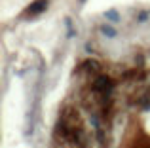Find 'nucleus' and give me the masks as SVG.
Returning a JSON list of instances; mask_svg holds the SVG:
<instances>
[{"label": "nucleus", "instance_id": "1", "mask_svg": "<svg viewBox=\"0 0 150 148\" xmlns=\"http://www.w3.org/2000/svg\"><path fill=\"white\" fill-rule=\"evenodd\" d=\"M46 8H48V0H34V2L29 6V11L30 13H40V11H44Z\"/></svg>", "mask_w": 150, "mask_h": 148}, {"label": "nucleus", "instance_id": "2", "mask_svg": "<svg viewBox=\"0 0 150 148\" xmlns=\"http://www.w3.org/2000/svg\"><path fill=\"white\" fill-rule=\"evenodd\" d=\"M110 84H112V82H110L108 78H101V80H97V89H108Z\"/></svg>", "mask_w": 150, "mask_h": 148}, {"label": "nucleus", "instance_id": "4", "mask_svg": "<svg viewBox=\"0 0 150 148\" xmlns=\"http://www.w3.org/2000/svg\"><path fill=\"white\" fill-rule=\"evenodd\" d=\"M108 17H110V19H118V15L114 13V11H110V13H108Z\"/></svg>", "mask_w": 150, "mask_h": 148}, {"label": "nucleus", "instance_id": "3", "mask_svg": "<svg viewBox=\"0 0 150 148\" xmlns=\"http://www.w3.org/2000/svg\"><path fill=\"white\" fill-rule=\"evenodd\" d=\"M103 32H105V34H108V36H114V34H116V30H114V29H110V27H103Z\"/></svg>", "mask_w": 150, "mask_h": 148}]
</instances>
